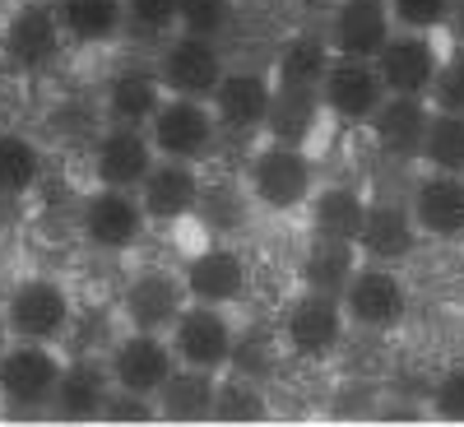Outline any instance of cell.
Wrapping results in <instances>:
<instances>
[{"instance_id":"38","label":"cell","mask_w":464,"mask_h":427,"mask_svg":"<svg viewBox=\"0 0 464 427\" xmlns=\"http://www.w3.org/2000/svg\"><path fill=\"white\" fill-rule=\"evenodd\" d=\"M10 339H14V335H10V325H5V312H0V354L10 348Z\"/></svg>"},{"instance_id":"1","label":"cell","mask_w":464,"mask_h":427,"mask_svg":"<svg viewBox=\"0 0 464 427\" xmlns=\"http://www.w3.org/2000/svg\"><path fill=\"white\" fill-rule=\"evenodd\" d=\"M246 190L269 214H293L302 205H312L316 163H312V153H306V144H288V140L260 144L251 153V168H246Z\"/></svg>"},{"instance_id":"30","label":"cell","mask_w":464,"mask_h":427,"mask_svg":"<svg viewBox=\"0 0 464 427\" xmlns=\"http://www.w3.org/2000/svg\"><path fill=\"white\" fill-rule=\"evenodd\" d=\"M358 269V247L353 242H339V238H312L302 256V288H316V293H343L348 275Z\"/></svg>"},{"instance_id":"36","label":"cell","mask_w":464,"mask_h":427,"mask_svg":"<svg viewBox=\"0 0 464 427\" xmlns=\"http://www.w3.org/2000/svg\"><path fill=\"white\" fill-rule=\"evenodd\" d=\"M428 98H432V107H441V112H464V52H459L455 61H441Z\"/></svg>"},{"instance_id":"20","label":"cell","mask_w":464,"mask_h":427,"mask_svg":"<svg viewBox=\"0 0 464 427\" xmlns=\"http://www.w3.org/2000/svg\"><path fill=\"white\" fill-rule=\"evenodd\" d=\"M395 19L385 0H339L330 15V47L334 56H358V61H376V52L391 43Z\"/></svg>"},{"instance_id":"26","label":"cell","mask_w":464,"mask_h":427,"mask_svg":"<svg viewBox=\"0 0 464 427\" xmlns=\"http://www.w3.org/2000/svg\"><path fill=\"white\" fill-rule=\"evenodd\" d=\"M47 153L24 131H0V200H24L43 186Z\"/></svg>"},{"instance_id":"18","label":"cell","mask_w":464,"mask_h":427,"mask_svg":"<svg viewBox=\"0 0 464 427\" xmlns=\"http://www.w3.org/2000/svg\"><path fill=\"white\" fill-rule=\"evenodd\" d=\"M186 302L190 297H186L181 275H172V269H140V275L126 284V293H121V316H126L130 330L168 335Z\"/></svg>"},{"instance_id":"17","label":"cell","mask_w":464,"mask_h":427,"mask_svg":"<svg viewBox=\"0 0 464 427\" xmlns=\"http://www.w3.org/2000/svg\"><path fill=\"white\" fill-rule=\"evenodd\" d=\"M409 214L422 238H437V242L464 238V172L428 168L409 196Z\"/></svg>"},{"instance_id":"13","label":"cell","mask_w":464,"mask_h":427,"mask_svg":"<svg viewBox=\"0 0 464 427\" xmlns=\"http://www.w3.org/2000/svg\"><path fill=\"white\" fill-rule=\"evenodd\" d=\"M93 186H121V190H140V181L149 177V168L159 163L144 126H116L107 121V131L93 144Z\"/></svg>"},{"instance_id":"31","label":"cell","mask_w":464,"mask_h":427,"mask_svg":"<svg viewBox=\"0 0 464 427\" xmlns=\"http://www.w3.org/2000/svg\"><path fill=\"white\" fill-rule=\"evenodd\" d=\"M316 112H321V93H316V89H288V84H275V107H269L265 131H269V140L306 144Z\"/></svg>"},{"instance_id":"15","label":"cell","mask_w":464,"mask_h":427,"mask_svg":"<svg viewBox=\"0 0 464 427\" xmlns=\"http://www.w3.org/2000/svg\"><path fill=\"white\" fill-rule=\"evenodd\" d=\"M376 70H381L385 93L428 98V93H432V80H437V70H441V52L432 47L428 33L400 28V33H391V43L376 52Z\"/></svg>"},{"instance_id":"33","label":"cell","mask_w":464,"mask_h":427,"mask_svg":"<svg viewBox=\"0 0 464 427\" xmlns=\"http://www.w3.org/2000/svg\"><path fill=\"white\" fill-rule=\"evenodd\" d=\"M232 15H237V0H181V33L196 37H223Z\"/></svg>"},{"instance_id":"2","label":"cell","mask_w":464,"mask_h":427,"mask_svg":"<svg viewBox=\"0 0 464 427\" xmlns=\"http://www.w3.org/2000/svg\"><path fill=\"white\" fill-rule=\"evenodd\" d=\"M65 28L56 19V0H19L0 19V61L5 70L24 74H47L65 56Z\"/></svg>"},{"instance_id":"25","label":"cell","mask_w":464,"mask_h":427,"mask_svg":"<svg viewBox=\"0 0 464 427\" xmlns=\"http://www.w3.org/2000/svg\"><path fill=\"white\" fill-rule=\"evenodd\" d=\"M168 98L159 70H116L102 84V112L116 126H149V116Z\"/></svg>"},{"instance_id":"27","label":"cell","mask_w":464,"mask_h":427,"mask_svg":"<svg viewBox=\"0 0 464 427\" xmlns=\"http://www.w3.org/2000/svg\"><path fill=\"white\" fill-rule=\"evenodd\" d=\"M214 404H218V376L190 372V367H177L172 381L163 385V395L153 400V409L172 422H205L214 418Z\"/></svg>"},{"instance_id":"6","label":"cell","mask_w":464,"mask_h":427,"mask_svg":"<svg viewBox=\"0 0 464 427\" xmlns=\"http://www.w3.org/2000/svg\"><path fill=\"white\" fill-rule=\"evenodd\" d=\"M0 312H5V325L14 339L61 344L74 325V297L52 275H28L10 288V297L0 302Z\"/></svg>"},{"instance_id":"19","label":"cell","mask_w":464,"mask_h":427,"mask_svg":"<svg viewBox=\"0 0 464 427\" xmlns=\"http://www.w3.org/2000/svg\"><path fill=\"white\" fill-rule=\"evenodd\" d=\"M223 131H265L269 107H275V74L265 70H223V80L209 98Z\"/></svg>"},{"instance_id":"35","label":"cell","mask_w":464,"mask_h":427,"mask_svg":"<svg viewBox=\"0 0 464 427\" xmlns=\"http://www.w3.org/2000/svg\"><path fill=\"white\" fill-rule=\"evenodd\" d=\"M126 19L140 33L172 37L177 24H181V0H126Z\"/></svg>"},{"instance_id":"22","label":"cell","mask_w":464,"mask_h":427,"mask_svg":"<svg viewBox=\"0 0 464 427\" xmlns=\"http://www.w3.org/2000/svg\"><path fill=\"white\" fill-rule=\"evenodd\" d=\"M111 395H116V385H111V372L107 363H93V358H74L65 363L61 372V385H56V400L52 409L61 418H74V422H93L111 409Z\"/></svg>"},{"instance_id":"24","label":"cell","mask_w":464,"mask_h":427,"mask_svg":"<svg viewBox=\"0 0 464 427\" xmlns=\"http://www.w3.org/2000/svg\"><path fill=\"white\" fill-rule=\"evenodd\" d=\"M56 19L70 47H111L130 28L126 0H56Z\"/></svg>"},{"instance_id":"9","label":"cell","mask_w":464,"mask_h":427,"mask_svg":"<svg viewBox=\"0 0 464 427\" xmlns=\"http://www.w3.org/2000/svg\"><path fill=\"white\" fill-rule=\"evenodd\" d=\"M339 302H343L348 325H358V330H395L409 312V293H404L400 275L381 260H358Z\"/></svg>"},{"instance_id":"28","label":"cell","mask_w":464,"mask_h":427,"mask_svg":"<svg viewBox=\"0 0 464 427\" xmlns=\"http://www.w3.org/2000/svg\"><path fill=\"white\" fill-rule=\"evenodd\" d=\"M334 61V47L330 37H316V33H293L288 43L279 47V61H275V84H288V89H316L321 93V80Z\"/></svg>"},{"instance_id":"32","label":"cell","mask_w":464,"mask_h":427,"mask_svg":"<svg viewBox=\"0 0 464 427\" xmlns=\"http://www.w3.org/2000/svg\"><path fill=\"white\" fill-rule=\"evenodd\" d=\"M418 159L428 163V168H437V172H464V112L432 107Z\"/></svg>"},{"instance_id":"16","label":"cell","mask_w":464,"mask_h":427,"mask_svg":"<svg viewBox=\"0 0 464 427\" xmlns=\"http://www.w3.org/2000/svg\"><path fill=\"white\" fill-rule=\"evenodd\" d=\"M385 84L376 61H358V56H334L325 80H321V107L339 121H372V112L381 107Z\"/></svg>"},{"instance_id":"12","label":"cell","mask_w":464,"mask_h":427,"mask_svg":"<svg viewBox=\"0 0 464 427\" xmlns=\"http://www.w3.org/2000/svg\"><path fill=\"white\" fill-rule=\"evenodd\" d=\"M181 284L190 302H205V306H237L251 288V269L246 256L227 242H209L200 247L181 265Z\"/></svg>"},{"instance_id":"7","label":"cell","mask_w":464,"mask_h":427,"mask_svg":"<svg viewBox=\"0 0 464 427\" xmlns=\"http://www.w3.org/2000/svg\"><path fill=\"white\" fill-rule=\"evenodd\" d=\"M149 214L140 205V190H121V186H93L80 200V232L84 242L102 256H126L144 242Z\"/></svg>"},{"instance_id":"34","label":"cell","mask_w":464,"mask_h":427,"mask_svg":"<svg viewBox=\"0 0 464 427\" xmlns=\"http://www.w3.org/2000/svg\"><path fill=\"white\" fill-rule=\"evenodd\" d=\"M391 5V19L395 28H413V33H432L450 19L455 0H385Z\"/></svg>"},{"instance_id":"23","label":"cell","mask_w":464,"mask_h":427,"mask_svg":"<svg viewBox=\"0 0 464 427\" xmlns=\"http://www.w3.org/2000/svg\"><path fill=\"white\" fill-rule=\"evenodd\" d=\"M418 242V223L409 214V205H391V200H367V218L358 228V256L362 260H404Z\"/></svg>"},{"instance_id":"5","label":"cell","mask_w":464,"mask_h":427,"mask_svg":"<svg viewBox=\"0 0 464 427\" xmlns=\"http://www.w3.org/2000/svg\"><path fill=\"white\" fill-rule=\"evenodd\" d=\"M237 325H232L227 306H205V302H186L181 316L168 330V344L177 354V367L190 372H209L223 376L232 367V354H237Z\"/></svg>"},{"instance_id":"10","label":"cell","mask_w":464,"mask_h":427,"mask_svg":"<svg viewBox=\"0 0 464 427\" xmlns=\"http://www.w3.org/2000/svg\"><path fill=\"white\" fill-rule=\"evenodd\" d=\"M223 47L218 37H196V33H172L168 47L159 56V80L168 93H181V98H214L218 80H223Z\"/></svg>"},{"instance_id":"3","label":"cell","mask_w":464,"mask_h":427,"mask_svg":"<svg viewBox=\"0 0 464 427\" xmlns=\"http://www.w3.org/2000/svg\"><path fill=\"white\" fill-rule=\"evenodd\" d=\"M107 372H111V385L121 400H140L153 409V400L163 395V385L177 372V354H172L168 335H159V330H126L107 348Z\"/></svg>"},{"instance_id":"29","label":"cell","mask_w":464,"mask_h":427,"mask_svg":"<svg viewBox=\"0 0 464 427\" xmlns=\"http://www.w3.org/2000/svg\"><path fill=\"white\" fill-rule=\"evenodd\" d=\"M367 218V200L353 186H316L312 196V232L316 238H339L358 247V228Z\"/></svg>"},{"instance_id":"8","label":"cell","mask_w":464,"mask_h":427,"mask_svg":"<svg viewBox=\"0 0 464 427\" xmlns=\"http://www.w3.org/2000/svg\"><path fill=\"white\" fill-rule=\"evenodd\" d=\"M149 140L159 149V159H181V163H200L209 159V149L218 140V116L209 107V98H181L168 93L159 102V112L149 116Z\"/></svg>"},{"instance_id":"11","label":"cell","mask_w":464,"mask_h":427,"mask_svg":"<svg viewBox=\"0 0 464 427\" xmlns=\"http://www.w3.org/2000/svg\"><path fill=\"white\" fill-rule=\"evenodd\" d=\"M343 330H348V316H343L339 293L302 288V297H293L288 316H284V344L306 363L330 358L334 348L343 344Z\"/></svg>"},{"instance_id":"21","label":"cell","mask_w":464,"mask_h":427,"mask_svg":"<svg viewBox=\"0 0 464 427\" xmlns=\"http://www.w3.org/2000/svg\"><path fill=\"white\" fill-rule=\"evenodd\" d=\"M428 116H432V102L428 98H409V93H385L381 107L372 112V140L381 153L391 159H418L422 153V135H428Z\"/></svg>"},{"instance_id":"14","label":"cell","mask_w":464,"mask_h":427,"mask_svg":"<svg viewBox=\"0 0 464 427\" xmlns=\"http://www.w3.org/2000/svg\"><path fill=\"white\" fill-rule=\"evenodd\" d=\"M140 205L149 223H181L205 205V177L200 163H181V159H159L140 181Z\"/></svg>"},{"instance_id":"37","label":"cell","mask_w":464,"mask_h":427,"mask_svg":"<svg viewBox=\"0 0 464 427\" xmlns=\"http://www.w3.org/2000/svg\"><path fill=\"white\" fill-rule=\"evenodd\" d=\"M432 413L446 422H464V367H450L432 385Z\"/></svg>"},{"instance_id":"4","label":"cell","mask_w":464,"mask_h":427,"mask_svg":"<svg viewBox=\"0 0 464 427\" xmlns=\"http://www.w3.org/2000/svg\"><path fill=\"white\" fill-rule=\"evenodd\" d=\"M65 358L56 354V344L37 339H10V348L0 354V404L10 413H43L56 400Z\"/></svg>"}]
</instances>
